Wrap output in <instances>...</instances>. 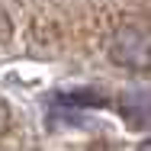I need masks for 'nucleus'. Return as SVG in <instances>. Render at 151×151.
<instances>
[{
    "mask_svg": "<svg viewBox=\"0 0 151 151\" xmlns=\"http://www.w3.org/2000/svg\"><path fill=\"white\" fill-rule=\"evenodd\" d=\"M138 151H151V138H145V142L138 145Z\"/></svg>",
    "mask_w": 151,
    "mask_h": 151,
    "instance_id": "nucleus-3",
    "label": "nucleus"
},
{
    "mask_svg": "<svg viewBox=\"0 0 151 151\" xmlns=\"http://www.w3.org/2000/svg\"><path fill=\"white\" fill-rule=\"evenodd\" d=\"M109 58L125 71H151V26L125 23L109 39Z\"/></svg>",
    "mask_w": 151,
    "mask_h": 151,
    "instance_id": "nucleus-1",
    "label": "nucleus"
},
{
    "mask_svg": "<svg viewBox=\"0 0 151 151\" xmlns=\"http://www.w3.org/2000/svg\"><path fill=\"white\" fill-rule=\"evenodd\" d=\"M122 119L129 129H148L151 125V93L129 90L122 96Z\"/></svg>",
    "mask_w": 151,
    "mask_h": 151,
    "instance_id": "nucleus-2",
    "label": "nucleus"
}]
</instances>
